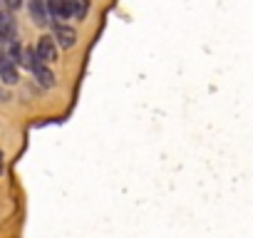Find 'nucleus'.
<instances>
[{"mask_svg": "<svg viewBox=\"0 0 253 238\" xmlns=\"http://www.w3.org/2000/svg\"><path fill=\"white\" fill-rule=\"evenodd\" d=\"M35 55L42 62H55L57 60V45H55V40L52 38H40V42L35 47Z\"/></svg>", "mask_w": 253, "mask_h": 238, "instance_id": "7ed1b4c3", "label": "nucleus"}, {"mask_svg": "<svg viewBox=\"0 0 253 238\" xmlns=\"http://www.w3.org/2000/svg\"><path fill=\"white\" fill-rule=\"evenodd\" d=\"M67 8H70V18L84 20L89 13V0H67Z\"/></svg>", "mask_w": 253, "mask_h": 238, "instance_id": "423d86ee", "label": "nucleus"}, {"mask_svg": "<svg viewBox=\"0 0 253 238\" xmlns=\"http://www.w3.org/2000/svg\"><path fill=\"white\" fill-rule=\"evenodd\" d=\"M8 5H10V8H20L23 0H8Z\"/></svg>", "mask_w": 253, "mask_h": 238, "instance_id": "6e6552de", "label": "nucleus"}, {"mask_svg": "<svg viewBox=\"0 0 253 238\" xmlns=\"http://www.w3.org/2000/svg\"><path fill=\"white\" fill-rule=\"evenodd\" d=\"M0 40L3 42L15 40V20L10 13H0Z\"/></svg>", "mask_w": 253, "mask_h": 238, "instance_id": "20e7f679", "label": "nucleus"}, {"mask_svg": "<svg viewBox=\"0 0 253 238\" xmlns=\"http://www.w3.org/2000/svg\"><path fill=\"white\" fill-rule=\"evenodd\" d=\"M0 77H3V82L5 84H15L18 79H20V75H18V67H15V62H8L3 70H0Z\"/></svg>", "mask_w": 253, "mask_h": 238, "instance_id": "0eeeda50", "label": "nucleus"}, {"mask_svg": "<svg viewBox=\"0 0 253 238\" xmlns=\"http://www.w3.org/2000/svg\"><path fill=\"white\" fill-rule=\"evenodd\" d=\"M75 42H77L75 28H67V25H57V28H55V45H57V47L70 50V47H75Z\"/></svg>", "mask_w": 253, "mask_h": 238, "instance_id": "f03ea898", "label": "nucleus"}, {"mask_svg": "<svg viewBox=\"0 0 253 238\" xmlns=\"http://www.w3.org/2000/svg\"><path fill=\"white\" fill-rule=\"evenodd\" d=\"M0 174H3V152H0Z\"/></svg>", "mask_w": 253, "mask_h": 238, "instance_id": "1a4fd4ad", "label": "nucleus"}, {"mask_svg": "<svg viewBox=\"0 0 253 238\" xmlns=\"http://www.w3.org/2000/svg\"><path fill=\"white\" fill-rule=\"evenodd\" d=\"M30 15L35 25H47V0H30Z\"/></svg>", "mask_w": 253, "mask_h": 238, "instance_id": "39448f33", "label": "nucleus"}, {"mask_svg": "<svg viewBox=\"0 0 253 238\" xmlns=\"http://www.w3.org/2000/svg\"><path fill=\"white\" fill-rule=\"evenodd\" d=\"M28 67H30V72L35 75V79H38V84H40V87H45V89L55 87V75H52V70L47 67V62L38 60V55L33 57V62H30Z\"/></svg>", "mask_w": 253, "mask_h": 238, "instance_id": "f257e3e1", "label": "nucleus"}]
</instances>
